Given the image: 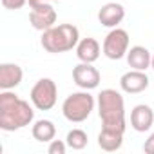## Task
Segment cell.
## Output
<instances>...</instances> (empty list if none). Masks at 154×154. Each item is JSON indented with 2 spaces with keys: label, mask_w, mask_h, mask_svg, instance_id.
Returning <instances> with one entry per match:
<instances>
[{
  "label": "cell",
  "mask_w": 154,
  "mask_h": 154,
  "mask_svg": "<svg viewBox=\"0 0 154 154\" xmlns=\"http://www.w3.org/2000/svg\"><path fill=\"white\" fill-rule=\"evenodd\" d=\"M100 53H102V47L98 44L96 38H82L76 45V56H78L80 62H85V63H94L98 58H100Z\"/></svg>",
  "instance_id": "obj_13"
},
{
  "label": "cell",
  "mask_w": 154,
  "mask_h": 154,
  "mask_svg": "<svg viewBox=\"0 0 154 154\" xmlns=\"http://www.w3.org/2000/svg\"><path fill=\"white\" fill-rule=\"evenodd\" d=\"M31 134H33V138L36 141L49 143L56 136V127H54V123L51 120H38V122H35V125L31 129Z\"/></svg>",
  "instance_id": "obj_16"
},
{
  "label": "cell",
  "mask_w": 154,
  "mask_h": 154,
  "mask_svg": "<svg viewBox=\"0 0 154 154\" xmlns=\"http://www.w3.org/2000/svg\"><path fill=\"white\" fill-rule=\"evenodd\" d=\"M27 4V0H2V6L9 11H17V9H22L24 6Z\"/></svg>",
  "instance_id": "obj_19"
},
{
  "label": "cell",
  "mask_w": 154,
  "mask_h": 154,
  "mask_svg": "<svg viewBox=\"0 0 154 154\" xmlns=\"http://www.w3.org/2000/svg\"><path fill=\"white\" fill-rule=\"evenodd\" d=\"M125 18V8L118 2H109L103 4L98 11V20L102 26L105 27H118V24H122V20Z\"/></svg>",
  "instance_id": "obj_10"
},
{
  "label": "cell",
  "mask_w": 154,
  "mask_h": 154,
  "mask_svg": "<svg viewBox=\"0 0 154 154\" xmlns=\"http://www.w3.org/2000/svg\"><path fill=\"white\" fill-rule=\"evenodd\" d=\"M24 71L17 63H2L0 65V89L2 91H11L17 85L22 84Z\"/></svg>",
  "instance_id": "obj_12"
},
{
  "label": "cell",
  "mask_w": 154,
  "mask_h": 154,
  "mask_svg": "<svg viewBox=\"0 0 154 154\" xmlns=\"http://www.w3.org/2000/svg\"><path fill=\"white\" fill-rule=\"evenodd\" d=\"M129 33L120 27H112L103 40L102 51L109 60H122L129 51Z\"/></svg>",
  "instance_id": "obj_6"
},
{
  "label": "cell",
  "mask_w": 154,
  "mask_h": 154,
  "mask_svg": "<svg viewBox=\"0 0 154 154\" xmlns=\"http://www.w3.org/2000/svg\"><path fill=\"white\" fill-rule=\"evenodd\" d=\"M143 150L147 152V154H154V132L149 136V140L143 143Z\"/></svg>",
  "instance_id": "obj_20"
},
{
  "label": "cell",
  "mask_w": 154,
  "mask_h": 154,
  "mask_svg": "<svg viewBox=\"0 0 154 154\" xmlns=\"http://www.w3.org/2000/svg\"><path fill=\"white\" fill-rule=\"evenodd\" d=\"M72 80H74V84L78 85L80 89L91 91V89H96L100 85L102 74H100V71L93 63L80 62L78 65L72 69Z\"/></svg>",
  "instance_id": "obj_7"
},
{
  "label": "cell",
  "mask_w": 154,
  "mask_h": 154,
  "mask_svg": "<svg viewBox=\"0 0 154 154\" xmlns=\"http://www.w3.org/2000/svg\"><path fill=\"white\" fill-rule=\"evenodd\" d=\"M29 98H31V103H33L35 109H38V111H51L56 105V100H58L56 82L51 80V78H40L33 85Z\"/></svg>",
  "instance_id": "obj_5"
},
{
  "label": "cell",
  "mask_w": 154,
  "mask_h": 154,
  "mask_svg": "<svg viewBox=\"0 0 154 154\" xmlns=\"http://www.w3.org/2000/svg\"><path fill=\"white\" fill-rule=\"evenodd\" d=\"M127 63L131 69H138V71H147L150 67L152 62V54L147 47L143 45H134L127 51Z\"/></svg>",
  "instance_id": "obj_14"
},
{
  "label": "cell",
  "mask_w": 154,
  "mask_h": 154,
  "mask_svg": "<svg viewBox=\"0 0 154 154\" xmlns=\"http://www.w3.org/2000/svg\"><path fill=\"white\" fill-rule=\"evenodd\" d=\"M150 67H152V71H154V54H152V62H150Z\"/></svg>",
  "instance_id": "obj_22"
},
{
  "label": "cell",
  "mask_w": 154,
  "mask_h": 154,
  "mask_svg": "<svg viewBox=\"0 0 154 154\" xmlns=\"http://www.w3.org/2000/svg\"><path fill=\"white\" fill-rule=\"evenodd\" d=\"M98 114L102 127L125 132V100L116 89H103L98 94Z\"/></svg>",
  "instance_id": "obj_2"
},
{
  "label": "cell",
  "mask_w": 154,
  "mask_h": 154,
  "mask_svg": "<svg viewBox=\"0 0 154 154\" xmlns=\"http://www.w3.org/2000/svg\"><path fill=\"white\" fill-rule=\"evenodd\" d=\"M93 111H94V96L85 89L71 93L62 103V114L71 123L85 122Z\"/></svg>",
  "instance_id": "obj_4"
},
{
  "label": "cell",
  "mask_w": 154,
  "mask_h": 154,
  "mask_svg": "<svg viewBox=\"0 0 154 154\" xmlns=\"http://www.w3.org/2000/svg\"><path fill=\"white\" fill-rule=\"evenodd\" d=\"M152 123H154V111L149 105L140 103L131 111V127L136 132H147L152 127Z\"/></svg>",
  "instance_id": "obj_11"
},
{
  "label": "cell",
  "mask_w": 154,
  "mask_h": 154,
  "mask_svg": "<svg viewBox=\"0 0 154 154\" xmlns=\"http://www.w3.org/2000/svg\"><path fill=\"white\" fill-rule=\"evenodd\" d=\"M80 42V31L72 24H60V26H53L51 29L42 33V47L47 53H67L76 49Z\"/></svg>",
  "instance_id": "obj_3"
},
{
  "label": "cell",
  "mask_w": 154,
  "mask_h": 154,
  "mask_svg": "<svg viewBox=\"0 0 154 154\" xmlns=\"http://www.w3.org/2000/svg\"><path fill=\"white\" fill-rule=\"evenodd\" d=\"M120 87L123 93L127 94H138L143 93L149 87V76L145 74V71H138V69H131L125 74H122L120 78Z\"/></svg>",
  "instance_id": "obj_9"
},
{
  "label": "cell",
  "mask_w": 154,
  "mask_h": 154,
  "mask_svg": "<svg viewBox=\"0 0 154 154\" xmlns=\"http://www.w3.org/2000/svg\"><path fill=\"white\" fill-rule=\"evenodd\" d=\"M35 120V111L29 102L22 100L13 91L0 93V129L6 132H15L31 125Z\"/></svg>",
  "instance_id": "obj_1"
},
{
  "label": "cell",
  "mask_w": 154,
  "mask_h": 154,
  "mask_svg": "<svg viewBox=\"0 0 154 154\" xmlns=\"http://www.w3.org/2000/svg\"><path fill=\"white\" fill-rule=\"evenodd\" d=\"M67 141H63V140H51L49 141V147H47V152L49 154H65V150H67Z\"/></svg>",
  "instance_id": "obj_18"
},
{
  "label": "cell",
  "mask_w": 154,
  "mask_h": 154,
  "mask_svg": "<svg viewBox=\"0 0 154 154\" xmlns=\"http://www.w3.org/2000/svg\"><path fill=\"white\" fill-rule=\"evenodd\" d=\"M123 145V132L114 131V129H105L102 127L100 134H98V147L105 152H114L120 150Z\"/></svg>",
  "instance_id": "obj_15"
},
{
  "label": "cell",
  "mask_w": 154,
  "mask_h": 154,
  "mask_svg": "<svg viewBox=\"0 0 154 154\" xmlns=\"http://www.w3.org/2000/svg\"><path fill=\"white\" fill-rule=\"evenodd\" d=\"M51 0H27L29 8H38V6H44V4H49Z\"/></svg>",
  "instance_id": "obj_21"
},
{
  "label": "cell",
  "mask_w": 154,
  "mask_h": 154,
  "mask_svg": "<svg viewBox=\"0 0 154 154\" xmlns=\"http://www.w3.org/2000/svg\"><path fill=\"white\" fill-rule=\"evenodd\" d=\"M65 141H67L69 149H72V150H82V149L87 147L89 138H87V132L85 131H82V129H72V131L67 132Z\"/></svg>",
  "instance_id": "obj_17"
},
{
  "label": "cell",
  "mask_w": 154,
  "mask_h": 154,
  "mask_svg": "<svg viewBox=\"0 0 154 154\" xmlns=\"http://www.w3.org/2000/svg\"><path fill=\"white\" fill-rule=\"evenodd\" d=\"M29 22L38 31H47L56 24V11L51 4H44L38 8H31L29 11Z\"/></svg>",
  "instance_id": "obj_8"
}]
</instances>
